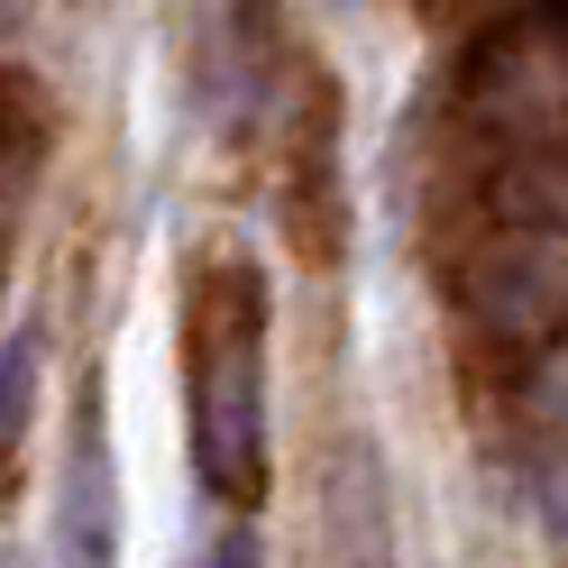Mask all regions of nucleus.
Returning <instances> with one entry per match:
<instances>
[{"mask_svg":"<svg viewBox=\"0 0 568 568\" xmlns=\"http://www.w3.org/2000/svg\"><path fill=\"white\" fill-rule=\"evenodd\" d=\"M202 568H266V559H257V531H247V523H230L221 541L202 550Z\"/></svg>","mask_w":568,"mask_h":568,"instance_id":"6","label":"nucleus"},{"mask_svg":"<svg viewBox=\"0 0 568 568\" xmlns=\"http://www.w3.org/2000/svg\"><path fill=\"white\" fill-rule=\"evenodd\" d=\"M468 111L495 138H568V19L495 28L468 55Z\"/></svg>","mask_w":568,"mask_h":568,"instance_id":"2","label":"nucleus"},{"mask_svg":"<svg viewBox=\"0 0 568 568\" xmlns=\"http://www.w3.org/2000/svg\"><path fill=\"white\" fill-rule=\"evenodd\" d=\"M38 358H47V322L28 312V322L0 339V458L19 449V432H28V395H38Z\"/></svg>","mask_w":568,"mask_h":568,"instance_id":"5","label":"nucleus"},{"mask_svg":"<svg viewBox=\"0 0 568 568\" xmlns=\"http://www.w3.org/2000/svg\"><path fill=\"white\" fill-rule=\"evenodd\" d=\"M339 10H358V0H339Z\"/></svg>","mask_w":568,"mask_h":568,"instance_id":"8","label":"nucleus"},{"mask_svg":"<svg viewBox=\"0 0 568 568\" xmlns=\"http://www.w3.org/2000/svg\"><path fill=\"white\" fill-rule=\"evenodd\" d=\"M55 568H120V477L101 440V395L74 404V449L55 486Z\"/></svg>","mask_w":568,"mask_h":568,"instance_id":"3","label":"nucleus"},{"mask_svg":"<svg viewBox=\"0 0 568 568\" xmlns=\"http://www.w3.org/2000/svg\"><path fill=\"white\" fill-rule=\"evenodd\" d=\"M193 477L211 505H266V303L257 275L221 257L193 303Z\"/></svg>","mask_w":568,"mask_h":568,"instance_id":"1","label":"nucleus"},{"mask_svg":"<svg viewBox=\"0 0 568 568\" xmlns=\"http://www.w3.org/2000/svg\"><path fill=\"white\" fill-rule=\"evenodd\" d=\"M0 568H28V559H0Z\"/></svg>","mask_w":568,"mask_h":568,"instance_id":"7","label":"nucleus"},{"mask_svg":"<svg viewBox=\"0 0 568 568\" xmlns=\"http://www.w3.org/2000/svg\"><path fill=\"white\" fill-rule=\"evenodd\" d=\"M331 559L339 568H395V531H385V477L367 440L331 449Z\"/></svg>","mask_w":568,"mask_h":568,"instance_id":"4","label":"nucleus"}]
</instances>
